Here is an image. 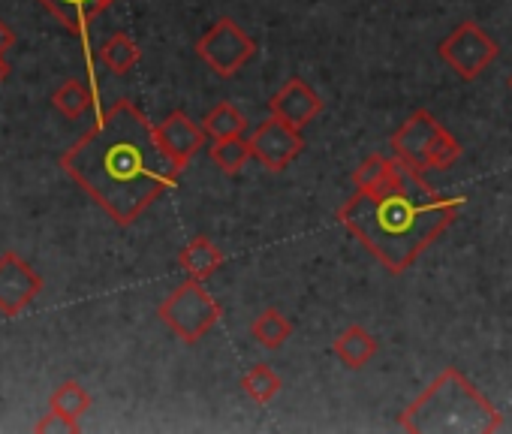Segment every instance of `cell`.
<instances>
[{
  "label": "cell",
  "instance_id": "6da1fadb",
  "mask_svg": "<svg viewBox=\"0 0 512 434\" xmlns=\"http://www.w3.org/2000/svg\"><path fill=\"white\" fill-rule=\"evenodd\" d=\"M61 166L118 227L136 224L181 175V166L163 151L157 127L130 100L106 109L61 157Z\"/></svg>",
  "mask_w": 512,
  "mask_h": 434
},
{
  "label": "cell",
  "instance_id": "7a4b0ae2",
  "mask_svg": "<svg viewBox=\"0 0 512 434\" xmlns=\"http://www.w3.org/2000/svg\"><path fill=\"white\" fill-rule=\"evenodd\" d=\"M464 205L467 196H440L419 172L407 169L404 184L395 190H356L338 211V221L392 275H404L455 224Z\"/></svg>",
  "mask_w": 512,
  "mask_h": 434
},
{
  "label": "cell",
  "instance_id": "3957f363",
  "mask_svg": "<svg viewBox=\"0 0 512 434\" xmlns=\"http://www.w3.org/2000/svg\"><path fill=\"white\" fill-rule=\"evenodd\" d=\"M398 425L413 434H491L503 428V416L458 368L449 365L398 416Z\"/></svg>",
  "mask_w": 512,
  "mask_h": 434
},
{
  "label": "cell",
  "instance_id": "277c9868",
  "mask_svg": "<svg viewBox=\"0 0 512 434\" xmlns=\"http://www.w3.org/2000/svg\"><path fill=\"white\" fill-rule=\"evenodd\" d=\"M392 157L410 169V172H434V169H449L461 157V142L428 112L419 109L413 112L392 136H389Z\"/></svg>",
  "mask_w": 512,
  "mask_h": 434
},
{
  "label": "cell",
  "instance_id": "5b68a950",
  "mask_svg": "<svg viewBox=\"0 0 512 434\" xmlns=\"http://www.w3.org/2000/svg\"><path fill=\"white\" fill-rule=\"evenodd\" d=\"M157 317L175 338H181L184 344H196L214 329V323L223 317V308L202 287V281L187 278L160 302Z\"/></svg>",
  "mask_w": 512,
  "mask_h": 434
},
{
  "label": "cell",
  "instance_id": "8992f818",
  "mask_svg": "<svg viewBox=\"0 0 512 434\" xmlns=\"http://www.w3.org/2000/svg\"><path fill=\"white\" fill-rule=\"evenodd\" d=\"M196 55L220 76L232 79L256 58V43L244 28H238L235 19H217L199 40H196Z\"/></svg>",
  "mask_w": 512,
  "mask_h": 434
},
{
  "label": "cell",
  "instance_id": "52a82bcc",
  "mask_svg": "<svg viewBox=\"0 0 512 434\" xmlns=\"http://www.w3.org/2000/svg\"><path fill=\"white\" fill-rule=\"evenodd\" d=\"M437 55L464 79L473 82L479 79L500 55L497 43L476 25V22H461L452 28V34L437 46Z\"/></svg>",
  "mask_w": 512,
  "mask_h": 434
},
{
  "label": "cell",
  "instance_id": "ba28073f",
  "mask_svg": "<svg viewBox=\"0 0 512 434\" xmlns=\"http://www.w3.org/2000/svg\"><path fill=\"white\" fill-rule=\"evenodd\" d=\"M247 142H250V157L256 163H263L269 172H284L305 151L302 130L275 115H269L260 127H256Z\"/></svg>",
  "mask_w": 512,
  "mask_h": 434
},
{
  "label": "cell",
  "instance_id": "9c48e42d",
  "mask_svg": "<svg viewBox=\"0 0 512 434\" xmlns=\"http://www.w3.org/2000/svg\"><path fill=\"white\" fill-rule=\"evenodd\" d=\"M43 293V278L16 251L0 254V314L19 317Z\"/></svg>",
  "mask_w": 512,
  "mask_h": 434
},
{
  "label": "cell",
  "instance_id": "30bf717a",
  "mask_svg": "<svg viewBox=\"0 0 512 434\" xmlns=\"http://www.w3.org/2000/svg\"><path fill=\"white\" fill-rule=\"evenodd\" d=\"M320 112H323V100L302 76L287 79L278 88V94L269 100V115H275V118H281V121H287V124H293L299 130L308 127Z\"/></svg>",
  "mask_w": 512,
  "mask_h": 434
},
{
  "label": "cell",
  "instance_id": "8fae6325",
  "mask_svg": "<svg viewBox=\"0 0 512 434\" xmlns=\"http://www.w3.org/2000/svg\"><path fill=\"white\" fill-rule=\"evenodd\" d=\"M157 127V139H160V145H163V151L184 169L202 148H205V139H208V133H205V127L202 124H196L187 112H172V115H166L160 124H154Z\"/></svg>",
  "mask_w": 512,
  "mask_h": 434
},
{
  "label": "cell",
  "instance_id": "7c38bea8",
  "mask_svg": "<svg viewBox=\"0 0 512 434\" xmlns=\"http://www.w3.org/2000/svg\"><path fill=\"white\" fill-rule=\"evenodd\" d=\"M404 178H407V169L395 157H386V154L365 157L356 166V172H353V184L362 193H386V190H395V187L404 184Z\"/></svg>",
  "mask_w": 512,
  "mask_h": 434
},
{
  "label": "cell",
  "instance_id": "4fadbf2b",
  "mask_svg": "<svg viewBox=\"0 0 512 434\" xmlns=\"http://www.w3.org/2000/svg\"><path fill=\"white\" fill-rule=\"evenodd\" d=\"M37 4H43L67 31L73 34H85L88 25L103 13L109 10L115 0H37Z\"/></svg>",
  "mask_w": 512,
  "mask_h": 434
},
{
  "label": "cell",
  "instance_id": "5bb4252c",
  "mask_svg": "<svg viewBox=\"0 0 512 434\" xmlns=\"http://www.w3.org/2000/svg\"><path fill=\"white\" fill-rule=\"evenodd\" d=\"M178 266L187 272V278L205 284L223 266V251L208 236H196L178 251Z\"/></svg>",
  "mask_w": 512,
  "mask_h": 434
},
{
  "label": "cell",
  "instance_id": "9a60e30c",
  "mask_svg": "<svg viewBox=\"0 0 512 434\" xmlns=\"http://www.w3.org/2000/svg\"><path fill=\"white\" fill-rule=\"evenodd\" d=\"M377 338L365 329V326H347L338 338H335V344H332V350H335V356L347 365V368H353V371H359V368H365L374 356H377Z\"/></svg>",
  "mask_w": 512,
  "mask_h": 434
},
{
  "label": "cell",
  "instance_id": "2e32d148",
  "mask_svg": "<svg viewBox=\"0 0 512 434\" xmlns=\"http://www.w3.org/2000/svg\"><path fill=\"white\" fill-rule=\"evenodd\" d=\"M293 335V323L278 311V308H269L263 311L250 323V338L260 344L263 350H281Z\"/></svg>",
  "mask_w": 512,
  "mask_h": 434
},
{
  "label": "cell",
  "instance_id": "e0dca14e",
  "mask_svg": "<svg viewBox=\"0 0 512 434\" xmlns=\"http://www.w3.org/2000/svg\"><path fill=\"white\" fill-rule=\"evenodd\" d=\"M241 389L247 392L250 401H256V404H269V401H275V398L281 395L284 383H281V377H278V371H275L272 365H263V362H260V365H250V368L244 371Z\"/></svg>",
  "mask_w": 512,
  "mask_h": 434
},
{
  "label": "cell",
  "instance_id": "ac0fdd59",
  "mask_svg": "<svg viewBox=\"0 0 512 434\" xmlns=\"http://www.w3.org/2000/svg\"><path fill=\"white\" fill-rule=\"evenodd\" d=\"M139 46L133 43V37L130 34H124V31H118V34H112L103 46H100V61L115 73V76H127L136 64H139Z\"/></svg>",
  "mask_w": 512,
  "mask_h": 434
},
{
  "label": "cell",
  "instance_id": "d6986e66",
  "mask_svg": "<svg viewBox=\"0 0 512 434\" xmlns=\"http://www.w3.org/2000/svg\"><path fill=\"white\" fill-rule=\"evenodd\" d=\"M52 103H55V109H58L64 118L79 121V118L94 106V94H91V88H88L85 82H79V79H67V82L55 91Z\"/></svg>",
  "mask_w": 512,
  "mask_h": 434
},
{
  "label": "cell",
  "instance_id": "ffe728a7",
  "mask_svg": "<svg viewBox=\"0 0 512 434\" xmlns=\"http://www.w3.org/2000/svg\"><path fill=\"white\" fill-rule=\"evenodd\" d=\"M214 166L226 175H238L244 169V163L250 160V142L244 136H229V139H214V145L208 148Z\"/></svg>",
  "mask_w": 512,
  "mask_h": 434
},
{
  "label": "cell",
  "instance_id": "44dd1931",
  "mask_svg": "<svg viewBox=\"0 0 512 434\" xmlns=\"http://www.w3.org/2000/svg\"><path fill=\"white\" fill-rule=\"evenodd\" d=\"M244 115L238 112V106L235 103H229V100H223V103H217L205 118H202V127H205V133L211 136V139H229V136H241L244 133Z\"/></svg>",
  "mask_w": 512,
  "mask_h": 434
},
{
  "label": "cell",
  "instance_id": "7402d4cb",
  "mask_svg": "<svg viewBox=\"0 0 512 434\" xmlns=\"http://www.w3.org/2000/svg\"><path fill=\"white\" fill-rule=\"evenodd\" d=\"M49 407L58 410V413H64V416H70V419H82L91 410V395H88V389L79 380H64L52 392Z\"/></svg>",
  "mask_w": 512,
  "mask_h": 434
},
{
  "label": "cell",
  "instance_id": "603a6c76",
  "mask_svg": "<svg viewBox=\"0 0 512 434\" xmlns=\"http://www.w3.org/2000/svg\"><path fill=\"white\" fill-rule=\"evenodd\" d=\"M34 431L37 434H52V431H67V434H79L82 431V425H79V419H70V416H64V413H58V410H49L37 425H34Z\"/></svg>",
  "mask_w": 512,
  "mask_h": 434
},
{
  "label": "cell",
  "instance_id": "cb8c5ba5",
  "mask_svg": "<svg viewBox=\"0 0 512 434\" xmlns=\"http://www.w3.org/2000/svg\"><path fill=\"white\" fill-rule=\"evenodd\" d=\"M13 46H16V34H13V28L4 19H0V55L10 52Z\"/></svg>",
  "mask_w": 512,
  "mask_h": 434
},
{
  "label": "cell",
  "instance_id": "d4e9b609",
  "mask_svg": "<svg viewBox=\"0 0 512 434\" xmlns=\"http://www.w3.org/2000/svg\"><path fill=\"white\" fill-rule=\"evenodd\" d=\"M10 76V67H7V61H4V55H0V82H4Z\"/></svg>",
  "mask_w": 512,
  "mask_h": 434
},
{
  "label": "cell",
  "instance_id": "484cf974",
  "mask_svg": "<svg viewBox=\"0 0 512 434\" xmlns=\"http://www.w3.org/2000/svg\"><path fill=\"white\" fill-rule=\"evenodd\" d=\"M509 88H512V76H509Z\"/></svg>",
  "mask_w": 512,
  "mask_h": 434
}]
</instances>
